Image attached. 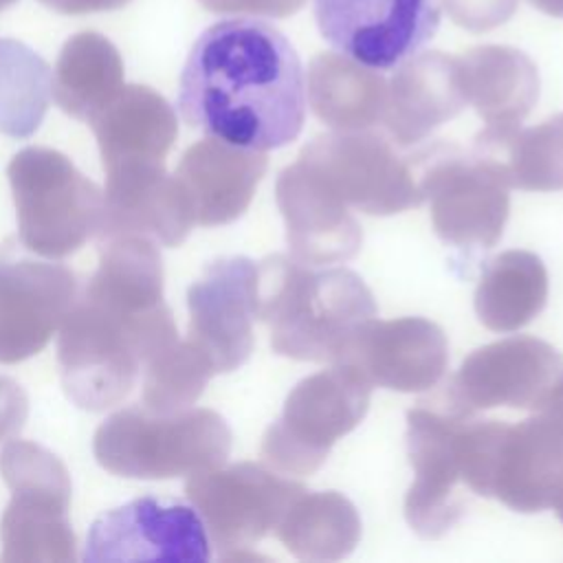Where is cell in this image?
Instances as JSON below:
<instances>
[{
    "label": "cell",
    "mask_w": 563,
    "mask_h": 563,
    "mask_svg": "<svg viewBox=\"0 0 563 563\" xmlns=\"http://www.w3.org/2000/svg\"><path fill=\"white\" fill-rule=\"evenodd\" d=\"M123 88V64L117 48L97 33L70 37L53 75V99L81 121H90Z\"/></svg>",
    "instance_id": "obj_25"
},
{
    "label": "cell",
    "mask_w": 563,
    "mask_h": 563,
    "mask_svg": "<svg viewBox=\"0 0 563 563\" xmlns=\"http://www.w3.org/2000/svg\"><path fill=\"white\" fill-rule=\"evenodd\" d=\"M440 15V0H314L321 37L372 70L413 57L435 35Z\"/></svg>",
    "instance_id": "obj_9"
},
{
    "label": "cell",
    "mask_w": 563,
    "mask_h": 563,
    "mask_svg": "<svg viewBox=\"0 0 563 563\" xmlns=\"http://www.w3.org/2000/svg\"><path fill=\"white\" fill-rule=\"evenodd\" d=\"M563 372V354L534 336H510L475 350L449 387L451 413L537 407Z\"/></svg>",
    "instance_id": "obj_15"
},
{
    "label": "cell",
    "mask_w": 563,
    "mask_h": 563,
    "mask_svg": "<svg viewBox=\"0 0 563 563\" xmlns=\"http://www.w3.org/2000/svg\"><path fill=\"white\" fill-rule=\"evenodd\" d=\"M449 358L444 332L422 317L372 319L339 363L354 367L369 385L396 391L433 387Z\"/></svg>",
    "instance_id": "obj_17"
},
{
    "label": "cell",
    "mask_w": 563,
    "mask_h": 563,
    "mask_svg": "<svg viewBox=\"0 0 563 563\" xmlns=\"http://www.w3.org/2000/svg\"><path fill=\"white\" fill-rule=\"evenodd\" d=\"M29 416L24 389L9 376H0V442L18 435Z\"/></svg>",
    "instance_id": "obj_31"
},
{
    "label": "cell",
    "mask_w": 563,
    "mask_h": 563,
    "mask_svg": "<svg viewBox=\"0 0 563 563\" xmlns=\"http://www.w3.org/2000/svg\"><path fill=\"white\" fill-rule=\"evenodd\" d=\"M92 451L112 475L169 479L222 466L231 451V431L211 409L156 413L134 405L99 424Z\"/></svg>",
    "instance_id": "obj_4"
},
{
    "label": "cell",
    "mask_w": 563,
    "mask_h": 563,
    "mask_svg": "<svg viewBox=\"0 0 563 563\" xmlns=\"http://www.w3.org/2000/svg\"><path fill=\"white\" fill-rule=\"evenodd\" d=\"M477 150L495 161L515 187L563 189V114L530 130L488 125L477 136Z\"/></svg>",
    "instance_id": "obj_28"
},
{
    "label": "cell",
    "mask_w": 563,
    "mask_h": 563,
    "mask_svg": "<svg viewBox=\"0 0 563 563\" xmlns=\"http://www.w3.org/2000/svg\"><path fill=\"white\" fill-rule=\"evenodd\" d=\"M308 99L314 114L341 130H361L383 119L387 86L365 66L323 53L310 62Z\"/></svg>",
    "instance_id": "obj_24"
},
{
    "label": "cell",
    "mask_w": 563,
    "mask_h": 563,
    "mask_svg": "<svg viewBox=\"0 0 563 563\" xmlns=\"http://www.w3.org/2000/svg\"><path fill=\"white\" fill-rule=\"evenodd\" d=\"M369 391L372 385L345 363L303 378L266 429L262 457L288 475L314 473L332 444L363 420Z\"/></svg>",
    "instance_id": "obj_7"
},
{
    "label": "cell",
    "mask_w": 563,
    "mask_h": 563,
    "mask_svg": "<svg viewBox=\"0 0 563 563\" xmlns=\"http://www.w3.org/2000/svg\"><path fill=\"white\" fill-rule=\"evenodd\" d=\"M213 374L209 358L189 339H178L147 361L143 405L156 413L187 409L198 400Z\"/></svg>",
    "instance_id": "obj_30"
},
{
    "label": "cell",
    "mask_w": 563,
    "mask_h": 563,
    "mask_svg": "<svg viewBox=\"0 0 563 563\" xmlns=\"http://www.w3.org/2000/svg\"><path fill=\"white\" fill-rule=\"evenodd\" d=\"M548 299V273L543 262L528 251L497 255L475 290V312L495 332H512L532 321Z\"/></svg>",
    "instance_id": "obj_26"
},
{
    "label": "cell",
    "mask_w": 563,
    "mask_h": 563,
    "mask_svg": "<svg viewBox=\"0 0 563 563\" xmlns=\"http://www.w3.org/2000/svg\"><path fill=\"white\" fill-rule=\"evenodd\" d=\"M209 559L200 515L185 504L156 497L132 499L99 515L88 532L84 561H183Z\"/></svg>",
    "instance_id": "obj_12"
},
{
    "label": "cell",
    "mask_w": 563,
    "mask_h": 563,
    "mask_svg": "<svg viewBox=\"0 0 563 563\" xmlns=\"http://www.w3.org/2000/svg\"><path fill=\"white\" fill-rule=\"evenodd\" d=\"M534 409L545 418H550L552 422H556L559 427H563V372L550 385V389L545 391V396L539 400Z\"/></svg>",
    "instance_id": "obj_34"
},
{
    "label": "cell",
    "mask_w": 563,
    "mask_h": 563,
    "mask_svg": "<svg viewBox=\"0 0 563 563\" xmlns=\"http://www.w3.org/2000/svg\"><path fill=\"white\" fill-rule=\"evenodd\" d=\"M178 341L165 301L139 306L86 284L59 325L57 361L66 396L86 411H106L134 389L141 367Z\"/></svg>",
    "instance_id": "obj_2"
},
{
    "label": "cell",
    "mask_w": 563,
    "mask_h": 563,
    "mask_svg": "<svg viewBox=\"0 0 563 563\" xmlns=\"http://www.w3.org/2000/svg\"><path fill=\"white\" fill-rule=\"evenodd\" d=\"M561 477L563 427L539 411L519 424H506L495 460L490 497L519 512H539L552 508Z\"/></svg>",
    "instance_id": "obj_21"
},
{
    "label": "cell",
    "mask_w": 563,
    "mask_h": 563,
    "mask_svg": "<svg viewBox=\"0 0 563 563\" xmlns=\"http://www.w3.org/2000/svg\"><path fill=\"white\" fill-rule=\"evenodd\" d=\"M306 73L290 40L257 18L209 24L178 86V112L207 136L246 150L295 141L306 119Z\"/></svg>",
    "instance_id": "obj_1"
},
{
    "label": "cell",
    "mask_w": 563,
    "mask_h": 563,
    "mask_svg": "<svg viewBox=\"0 0 563 563\" xmlns=\"http://www.w3.org/2000/svg\"><path fill=\"white\" fill-rule=\"evenodd\" d=\"M277 537L301 561L347 556L361 537L356 508L339 493H299L277 523Z\"/></svg>",
    "instance_id": "obj_27"
},
{
    "label": "cell",
    "mask_w": 563,
    "mask_h": 563,
    "mask_svg": "<svg viewBox=\"0 0 563 563\" xmlns=\"http://www.w3.org/2000/svg\"><path fill=\"white\" fill-rule=\"evenodd\" d=\"M257 317L268 325L277 354L339 363L376 317V303L350 268L314 271L295 257L273 255L257 264Z\"/></svg>",
    "instance_id": "obj_3"
},
{
    "label": "cell",
    "mask_w": 563,
    "mask_h": 563,
    "mask_svg": "<svg viewBox=\"0 0 563 563\" xmlns=\"http://www.w3.org/2000/svg\"><path fill=\"white\" fill-rule=\"evenodd\" d=\"M460 416L411 409L407 413V453L413 468V484L405 497V517L424 539H438L464 512L462 482L455 451Z\"/></svg>",
    "instance_id": "obj_16"
},
{
    "label": "cell",
    "mask_w": 563,
    "mask_h": 563,
    "mask_svg": "<svg viewBox=\"0 0 563 563\" xmlns=\"http://www.w3.org/2000/svg\"><path fill=\"white\" fill-rule=\"evenodd\" d=\"M466 103L457 59L429 53L405 64L391 86L383 119L398 143H416L435 125L455 117Z\"/></svg>",
    "instance_id": "obj_22"
},
{
    "label": "cell",
    "mask_w": 563,
    "mask_h": 563,
    "mask_svg": "<svg viewBox=\"0 0 563 563\" xmlns=\"http://www.w3.org/2000/svg\"><path fill=\"white\" fill-rule=\"evenodd\" d=\"M26 251L59 260L97 235L103 191L73 161L51 147H24L7 167Z\"/></svg>",
    "instance_id": "obj_5"
},
{
    "label": "cell",
    "mask_w": 563,
    "mask_h": 563,
    "mask_svg": "<svg viewBox=\"0 0 563 563\" xmlns=\"http://www.w3.org/2000/svg\"><path fill=\"white\" fill-rule=\"evenodd\" d=\"M460 84L488 125H515L532 108L539 79L532 62L512 48L486 46L457 59Z\"/></svg>",
    "instance_id": "obj_23"
},
{
    "label": "cell",
    "mask_w": 563,
    "mask_h": 563,
    "mask_svg": "<svg viewBox=\"0 0 563 563\" xmlns=\"http://www.w3.org/2000/svg\"><path fill=\"white\" fill-rule=\"evenodd\" d=\"M11 2H15V0H0V11H2L7 4H11Z\"/></svg>",
    "instance_id": "obj_37"
},
{
    "label": "cell",
    "mask_w": 563,
    "mask_h": 563,
    "mask_svg": "<svg viewBox=\"0 0 563 563\" xmlns=\"http://www.w3.org/2000/svg\"><path fill=\"white\" fill-rule=\"evenodd\" d=\"M187 339L209 358L213 372L238 369L253 352L257 317V264L227 257L209 264L187 290Z\"/></svg>",
    "instance_id": "obj_14"
},
{
    "label": "cell",
    "mask_w": 563,
    "mask_h": 563,
    "mask_svg": "<svg viewBox=\"0 0 563 563\" xmlns=\"http://www.w3.org/2000/svg\"><path fill=\"white\" fill-rule=\"evenodd\" d=\"M530 2L550 15H563V0H530Z\"/></svg>",
    "instance_id": "obj_35"
},
{
    "label": "cell",
    "mask_w": 563,
    "mask_h": 563,
    "mask_svg": "<svg viewBox=\"0 0 563 563\" xmlns=\"http://www.w3.org/2000/svg\"><path fill=\"white\" fill-rule=\"evenodd\" d=\"M552 508L556 510L559 519L563 521V477H561V482H559V488H556V493H554V501H552Z\"/></svg>",
    "instance_id": "obj_36"
},
{
    "label": "cell",
    "mask_w": 563,
    "mask_h": 563,
    "mask_svg": "<svg viewBox=\"0 0 563 563\" xmlns=\"http://www.w3.org/2000/svg\"><path fill=\"white\" fill-rule=\"evenodd\" d=\"M266 165L262 152L209 136L183 154L174 176L191 202L196 224L218 227L246 211Z\"/></svg>",
    "instance_id": "obj_20"
},
{
    "label": "cell",
    "mask_w": 563,
    "mask_h": 563,
    "mask_svg": "<svg viewBox=\"0 0 563 563\" xmlns=\"http://www.w3.org/2000/svg\"><path fill=\"white\" fill-rule=\"evenodd\" d=\"M297 161L312 169L345 205L372 216L398 213L422 200L420 183L378 134L317 136Z\"/></svg>",
    "instance_id": "obj_10"
},
{
    "label": "cell",
    "mask_w": 563,
    "mask_h": 563,
    "mask_svg": "<svg viewBox=\"0 0 563 563\" xmlns=\"http://www.w3.org/2000/svg\"><path fill=\"white\" fill-rule=\"evenodd\" d=\"M0 475L11 488V501L0 521L2 561H73L70 475L62 460L35 442L11 440L0 453Z\"/></svg>",
    "instance_id": "obj_6"
},
{
    "label": "cell",
    "mask_w": 563,
    "mask_h": 563,
    "mask_svg": "<svg viewBox=\"0 0 563 563\" xmlns=\"http://www.w3.org/2000/svg\"><path fill=\"white\" fill-rule=\"evenodd\" d=\"M299 493L301 484L253 462L200 471L185 484V495L200 512L222 561L277 528Z\"/></svg>",
    "instance_id": "obj_8"
},
{
    "label": "cell",
    "mask_w": 563,
    "mask_h": 563,
    "mask_svg": "<svg viewBox=\"0 0 563 563\" xmlns=\"http://www.w3.org/2000/svg\"><path fill=\"white\" fill-rule=\"evenodd\" d=\"M209 11L216 13H253L286 18L297 13L306 0H200Z\"/></svg>",
    "instance_id": "obj_32"
},
{
    "label": "cell",
    "mask_w": 563,
    "mask_h": 563,
    "mask_svg": "<svg viewBox=\"0 0 563 563\" xmlns=\"http://www.w3.org/2000/svg\"><path fill=\"white\" fill-rule=\"evenodd\" d=\"M22 242L0 246V363H20L51 341L77 299V279L57 262L35 260Z\"/></svg>",
    "instance_id": "obj_11"
},
{
    "label": "cell",
    "mask_w": 563,
    "mask_h": 563,
    "mask_svg": "<svg viewBox=\"0 0 563 563\" xmlns=\"http://www.w3.org/2000/svg\"><path fill=\"white\" fill-rule=\"evenodd\" d=\"M48 64L13 40H0V134L31 136L53 95Z\"/></svg>",
    "instance_id": "obj_29"
},
{
    "label": "cell",
    "mask_w": 563,
    "mask_h": 563,
    "mask_svg": "<svg viewBox=\"0 0 563 563\" xmlns=\"http://www.w3.org/2000/svg\"><path fill=\"white\" fill-rule=\"evenodd\" d=\"M40 2L59 13H95V11L119 9L130 0H40Z\"/></svg>",
    "instance_id": "obj_33"
},
{
    "label": "cell",
    "mask_w": 563,
    "mask_h": 563,
    "mask_svg": "<svg viewBox=\"0 0 563 563\" xmlns=\"http://www.w3.org/2000/svg\"><path fill=\"white\" fill-rule=\"evenodd\" d=\"M277 205L295 260L321 266L358 251L363 235L347 205L301 161L279 174Z\"/></svg>",
    "instance_id": "obj_19"
},
{
    "label": "cell",
    "mask_w": 563,
    "mask_h": 563,
    "mask_svg": "<svg viewBox=\"0 0 563 563\" xmlns=\"http://www.w3.org/2000/svg\"><path fill=\"white\" fill-rule=\"evenodd\" d=\"M508 178L504 169L477 154L435 161L420 178L422 198L431 200L435 233L457 246H493L508 218Z\"/></svg>",
    "instance_id": "obj_13"
},
{
    "label": "cell",
    "mask_w": 563,
    "mask_h": 563,
    "mask_svg": "<svg viewBox=\"0 0 563 563\" xmlns=\"http://www.w3.org/2000/svg\"><path fill=\"white\" fill-rule=\"evenodd\" d=\"M106 178L165 169L178 123L172 106L147 86H123L90 121Z\"/></svg>",
    "instance_id": "obj_18"
}]
</instances>
